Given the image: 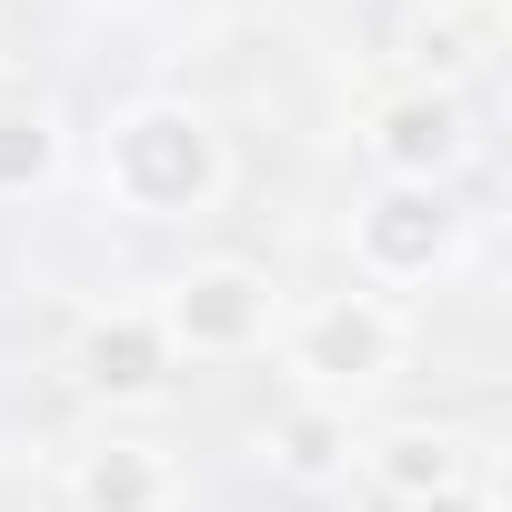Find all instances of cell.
I'll return each instance as SVG.
<instances>
[{
	"instance_id": "cell-1",
	"label": "cell",
	"mask_w": 512,
	"mask_h": 512,
	"mask_svg": "<svg viewBox=\"0 0 512 512\" xmlns=\"http://www.w3.org/2000/svg\"><path fill=\"white\" fill-rule=\"evenodd\" d=\"M91 181L121 221H211L221 191H231V141L201 101H171V91H141V101H111L101 131H91Z\"/></svg>"
},
{
	"instance_id": "cell-2",
	"label": "cell",
	"mask_w": 512,
	"mask_h": 512,
	"mask_svg": "<svg viewBox=\"0 0 512 512\" xmlns=\"http://www.w3.org/2000/svg\"><path fill=\"white\" fill-rule=\"evenodd\" d=\"M402 362H412V322L382 292H322V302H302L282 322V372H292L302 402H342L352 412V392L402 382Z\"/></svg>"
},
{
	"instance_id": "cell-3",
	"label": "cell",
	"mask_w": 512,
	"mask_h": 512,
	"mask_svg": "<svg viewBox=\"0 0 512 512\" xmlns=\"http://www.w3.org/2000/svg\"><path fill=\"white\" fill-rule=\"evenodd\" d=\"M342 251H352V272L362 292H422L452 272V251H462V201L452 191H422V181H372L342 221Z\"/></svg>"
},
{
	"instance_id": "cell-4",
	"label": "cell",
	"mask_w": 512,
	"mask_h": 512,
	"mask_svg": "<svg viewBox=\"0 0 512 512\" xmlns=\"http://www.w3.org/2000/svg\"><path fill=\"white\" fill-rule=\"evenodd\" d=\"M161 332L181 362H241V352H262L282 332V282L262 262H241V251H211V262L171 272L161 282Z\"/></svg>"
},
{
	"instance_id": "cell-5",
	"label": "cell",
	"mask_w": 512,
	"mask_h": 512,
	"mask_svg": "<svg viewBox=\"0 0 512 512\" xmlns=\"http://www.w3.org/2000/svg\"><path fill=\"white\" fill-rule=\"evenodd\" d=\"M362 161L372 181H422V191H452L462 161H472V111L462 91H432V81H402L362 111Z\"/></svg>"
},
{
	"instance_id": "cell-6",
	"label": "cell",
	"mask_w": 512,
	"mask_h": 512,
	"mask_svg": "<svg viewBox=\"0 0 512 512\" xmlns=\"http://www.w3.org/2000/svg\"><path fill=\"white\" fill-rule=\"evenodd\" d=\"M171 372H181V352H171V332H161L151 302H111V312H91L71 332V382L91 402H161Z\"/></svg>"
},
{
	"instance_id": "cell-7",
	"label": "cell",
	"mask_w": 512,
	"mask_h": 512,
	"mask_svg": "<svg viewBox=\"0 0 512 512\" xmlns=\"http://www.w3.org/2000/svg\"><path fill=\"white\" fill-rule=\"evenodd\" d=\"M251 452H262V472H282L292 492H342L362 472V422L342 402H302L292 392L262 432H251Z\"/></svg>"
},
{
	"instance_id": "cell-8",
	"label": "cell",
	"mask_w": 512,
	"mask_h": 512,
	"mask_svg": "<svg viewBox=\"0 0 512 512\" xmlns=\"http://www.w3.org/2000/svg\"><path fill=\"white\" fill-rule=\"evenodd\" d=\"M362 482L392 492V502L412 512V502L472 482V442H462L452 422H392V432H362Z\"/></svg>"
},
{
	"instance_id": "cell-9",
	"label": "cell",
	"mask_w": 512,
	"mask_h": 512,
	"mask_svg": "<svg viewBox=\"0 0 512 512\" xmlns=\"http://www.w3.org/2000/svg\"><path fill=\"white\" fill-rule=\"evenodd\" d=\"M181 472L161 442H91L71 462V512H171Z\"/></svg>"
},
{
	"instance_id": "cell-10",
	"label": "cell",
	"mask_w": 512,
	"mask_h": 512,
	"mask_svg": "<svg viewBox=\"0 0 512 512\" xmlns=\"http://www.w3.org/2000/svg\"><path fill=\"white\" fill-rule=\"evenodd\" d=\"M51 171H61V121L41 101H11V111H0V201L41 191Z\"/></svg>"
},
{
	"instance_id": "cell-11",
	"label": "cell",
	"mask_w": 512,
	"mask_h": 512,
	"mask_svg": "<svg viewBox=\"0 0 512 512\" xmlns=\"http://www.w3.org/2000/svg\"><path fill=\"white\" fill-rule=\"evenodd\" d=\"M412 512H502V502H492V482L472 472V482H452V492H432V502H412Z\"/></svg>"
},
{
	"instance_id": "cell-12",
	"label": "cell",
	"mask_w": 512,
	"mask_h": 512,
	"mask_svg": "<svg viewBox=\"0 0 512 512\" xmlns=\"http://www.w3.org/2000/svg\"><path fill=\"white\" fill-rule=\"evenodd\" d=\"M362 512H402V502H392V492H372V482H362Z\"/></svg>"
}]
</instances>
